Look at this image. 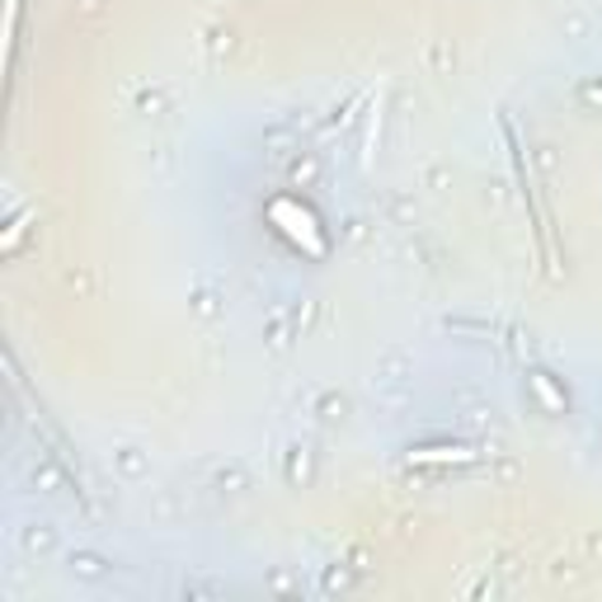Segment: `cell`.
Segmentation results:
<instances>
[{"instance_id": "obj_1", "label": "cell", "mask_w": 602, "mask_h": 602, "mask_svg": "<svg viewBox=\"0 0 602 602\" xmlns=\"http://www.w3.org/2000/svg\"><path fill=\"white\" fill-rule=\"evenodd\" d=\"M269 222H273L278 232L288 236L307 259H325V232H321V222H315L311 207H301L297 198H273V203H269Z\"/></svg>"}, {"instance_id": "obj_2", "label": "cell", "mask_w": 602, "mask_h": 602, "mask_svg": "<svg viewBox=\"0 0 602 602\" xmlns=\"http://www.w3.org/2000/svg\"><path fill=\"white\" fill-rule=\"evenodd\" d=\"M475 462L471 448H415L410 452V466H466Z\"/></svg>"}, {"instance_id": "obj_3", "label": "cell", "mask_w": 602, "mask_h": 602, "mask_svg": "<svg viewBox=\"0 0 602 602\" xmlns=\"http://www.w3.org/2000/svg\"><path fill=\"white\" fill-rule=\"evenodd\" d=\"M533 391L541 396V405H546L551 415H565V396L551 386V377H546V372H533Z\"/></svg>"}, {"instance_id": "obj_4", "label": "cell", "mask_w": 602, "mask_h": 602, "mask_svg": "<svg viewBox=\"0 0 602 602\" xmlns=\"http://www.w3.org/2000/svg\"><path fill=\"white\" fill-rule=\"evenodd\" d=\"M14 20H20V0H6V29H0V47H6V62L14 52Z\"/></svg>"}]
</instances>
